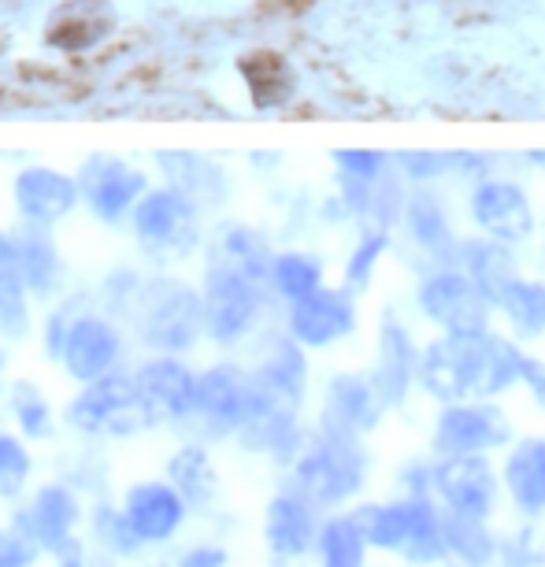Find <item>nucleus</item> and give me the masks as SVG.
I'll use <instances>...</instances> for the list:
<instances>
[{
  "label": "nucleus",
  "instance_id": "nucleus-5",
  "mask_svg": "<svg viewBox=\"0 0 545 567\" xmlns=\"http://www.w3.org/2000/svg\"><path fill=\"white\" fill-rule=\"evenodd\" d=\"M112 30L109 0H68L49 23V41L60 49H90Z\"/></svg>",
  "mask_w": 545,
  "mask_h": 567
},
{
  "label": "nucleus",
  "instance_id": "nucleus-3",
  "mask_svg": "<svg viewBox=\"0 0 545 567\" xmlns=\"http://www.w3.org/2000/svg\"><path fill=\"white\" fill-rule=\"evenodd\" d=\"M134 393H137V404H142L145 423L171 420V415L197 409V382L171 360H156L137 371Z\"/></svg>",
  "mask_w": 545,
  "mask_h": 567
},
{
  "label": "nucleus",
  "instance_id": "nucleus-13",
  "mask_svg": "<svg viewBox=\"0 0 545 567\" xmlns=\"http://www.w3.org/2000/svg\"><path fill=\"white\" fill-rule=\"evenodd\" d=\"M323 567H360L363 560V534L349 519H335L319 538Z\"/></svg>",
  "mask_w": 545,
  "mask_h": 567
},
{
  "label": "nucleus",
  "instance_id": "nucleus-11",
  "mask_svg": "<svg viewBox=\"0 0 545 567\" xmlns=\"http://www.w3.org/2000/svg\"><path fill=\"white\" fill-rule=\"evenodd\" d=\"M494 437H497V431L486 423L483 412H453L442 426V449L453 456L475 453V449L490 445Z\"/></svg>",
  "mask_w": 545,
  "mask_h": 567
},
{
  "label": "nucleus",
  "instance_id": "nucleus-7",
  "mask_svg": "<svg viewBox=\"0 0 545 567\" xmlns=\"http://www.w3.org/2000/svg\"><path fill=\"white\" fill-rule=\"evenodd\" d=\"M264 538L275 556H301L312 542V516L297 497L271 501L264 516Z\"/></svg>",
  "mask_w": 545,
  "mask_h": 567
},
{
  "label": "nucleus",
  "instance_id": "nucleus-18",
  "mask_svg": "<svg viewBox=\"0 0 545 567\" xmlns=\"http://www.w3.org/2000/svg\"><path fill=\"white\" fill-rule=\"evenodd\" d=\"M19 423H23V434H41L49 426V412H45V401L27 393L19 398Z\"/></svg>",
  "mask_w": 545,
  "mask_h": 567
},
{
  "label": "nucleus",
  "instance_id": "nucleus-12",
  "mask_svg": "<svg viewBox=\"0 0 545 567\" xmlns=\"http://www.w3.org/2000/svg\"><path fill=\"white\" fill-rule=\"evenodd\" d=\"M30 489V453L19 437L0 431V501H23Z\"/></svg>",
  "mask_w": 545,
  "mask_h": 567
},
{
  "label": "nucleus",
  "instance_id": "nucleus-4",
  "mask_svg": "<svg viewBox=\"0 0 545 567\" xmlns=\"http://www.w3.org/2000/svg\"><path fill=\"white\" fill-rule=\"evenodd\" d=\"M115 352H120V341H115L112 330L97 323V319H85V323L71 327L68 341H63V363H68V371L82 382L104 379L115 363Z\"/></svg>",
  "mask_w": 545,
  "mask_h": 567
},
{
  "label": "nucleus",
  "instance_id": "nucleus-9",
  "mask_svg": "<svg viewBox=\"0 0 545 567\" xmlns=\"http://www.w3.org/2000/svg\"><path fill=\"white\" fill-rule=\"evenodd\" d=\"M167 478L178 486V494L189 501V508L208 505L212 494H216V475H212L205 453H197V449H186V453H178L171 460Z\"/></svg>",
  "mask_w": 545,
  "mask_h": 567
},
{
  "label": "nucleus",
  "instance_id": "nucleus-17",
  "mask_svg": "<svg viewBox=\"0 0 545 567\" xmlns=\"http://www.w3.org/2000/svg\"><path fill=\"white\" fill-rule=\"evenodd\" d=\"M312 278H316V271L301 260H282L279 264V282H282L286 293H294V297L312 293Z\"/></svg>",
  "mask_w": 545,
  "mask_h": 567
},
{
  "label": "nucleus",
  "instance_id": "nucleus-10",
  "mask_svg": "<svg viewBox=\"0 0 545 567\" xmlns=\"http://www.w3.org/2000/svg\"><path fill=\"white\" fill-rule=\"evenodd\" d=\"M294 327L305 341H327L349 327V312L338 297H327V293L308 297V301H301V308H297Z\"/></svg>",
  "mask_w": 545,
  "mask_h": 567
},
{
  "label": "nucleus",
  "instance_id": "nucleus-14",
  "mask_svg": "<svg viewBox=\"0 0 545 567\" xmlns=\"http://www.w3.org/2000/svg\"><path fill=\"white\" fill-rule=\"evenodd\" d=\"M445 538H449V545H453L456 553L464 556V560H472V564H486L490 553H494V549H490V534L483 530V519L464 516V512H456V516L449 519Z\"/></svg>",
  "mask_w": 545,
  "mask_h": 567
},
{
  "label": "nucleus",
  "instance_id": "nucleus-2",
  "mask_svg": "<svg viewBox=\"0 0 545 567\" xmlns=\"http://www.w3.org/2000/svg\"><path fill=\"white\" fill-rule=\"evenodd\" d=\"M115 505L123 508L131 530L148 553L178 542V534L189 523V501L178 494V486L171 478H137V483L123 489Z\"/></svg>",
  "mask_w": 545,
  "mask_h": 567
},
{
  "label": "nucleus",
  "instance_id": "nucleus-16",
  "mask_svg": "<svg viewBox=\"0 0 545 567\" xmlns=\"http://www.w3.org/2000/svg\"><path fill=\"white\" fill-rule=\"evenodd\" d=\"M171 567H227V549L216 542H189L175 553Z\"/></svg>",
  "mask_w": 545,
  "mask_h": 567
},
{
  "label": "nucleus",
  "instance_id": "nucleus-8",
  "mask_svg": "<svg viewBox=\"0 0 545 567\" xmlns=\"http://www.w3.org/2000/svg\"><path fill=\"white\" fill-rule=\"evenodd\" d=\"M508 486L523 508H545V445H523L508 464Z\"/></svg>",
  "mask_w": 545,
  "mask_h": 567
},
{
  "label": "nucleus",
  "instance_id": "nucleus-15",
  "mask_svg": "<svg viewBox=\"0 0 545 567\" xmlns=\"http://www.w3.org/2000/svg\"><path fill=\"white\" fill-rule=\"evenodd\" d=\"M412 527H415V505H398V508H387V512H376L368 527V538L376 545H387V549H404L412 538Z\"/></svg>",
  "mask_w": 545,
  "mask_h": 567
},
{
  "label": "nucleus",
  "instance_id": "nucleus-6",
  "mask_svg": "<svg viewBox=\"0 0 545 567\" xmlns=\"http://www.w3.org/2000/svg\"><path fill=\"white\" fill-rule=\"evenodd\" d=\"M438 483H442V494L449 497V505L456 512H464V516L483 519L490 501H494V478H490V471L479 464V460H453V464L442 467Z\"/></svg>",
  "mask_w": 545,
  "mask_h": 567
},
{
  "label": "nucleus",
  "instance_id": "nucleus-1",
  "mask_svg": "<svg viewBox=\"0 0 545 567\" xmlns=\"http://www.w3.org/2000/svg\"><path fill=\"white\" fill-rule=\"evenodd\" d=\"M85 508L82 489L71 483H41L34 489H27V497L19 501V508L12 512L16 530H23V538L30 545H38L41 553H52L56 545L79 538L85 530Z\"/></svg>",
  "mask_w": 545,
  "mask_h": 567
}]
</instances>
